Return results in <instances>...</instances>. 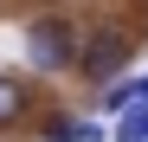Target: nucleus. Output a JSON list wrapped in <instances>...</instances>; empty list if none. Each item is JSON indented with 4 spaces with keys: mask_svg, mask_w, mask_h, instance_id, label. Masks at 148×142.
Wrapping results in <instances>:
<instances>
[{
    "mask_svg": "<svg viewBox=\"0 0 148 142\" xmlns=\"http://www.w3.org/2000/svg\"><path fill=\"white\" fill-rule=\"evenodd\" d=\"M142 45H148V13H135V7H103V13H90L84 19V52H77V84L84 97L90 90H103L110 78H129L135 71V58H142Z\"/></svg>",
    "mask_w": 148,
    "mask_h": 142,
    "instance_id": "1",
    "label": "nucleus"
},
{
    "mask_svg": "<svg viewBox=\"0 0 148 142\" xmlns=\"http://www.w3.org/2000/svg\"><path fill=\"white\" fill-rule=\"evenodd\" d=\"M19 45H26V71L39 84H71L84 52V19L71 7H32L19 26Z\"/></svg>",
    "mask_w": 148,
    "mask_h": 142,
    "instance_id": "2",
    "label": "nucleus"
},
{
    "mask_svg": "<svg viewBox=\"0 0 148 142\" xmlns=\"http://www.w3.org/2000/svg\"><path fill=\"white\" fill-rule=\"evenodd\" d=\"M45 103L52 97H45V84L32 78V71H0V142L32 136V123H39Z\"/></svg>",
    "mask_w": 148,
    "mask_h": 142,
    "instance_id": "3",
    "label": "nucleus"
},
{
    "mask_svg": "<svg viewBox=\"0 0 148 142\" xmlns=\"http://www.w3.org/2000/svg\"><path fill=\"white\" fill-rule=\"evenodd\" d=\"M32 136L39 142H84V103H45L39 110V123H32Z\"/></svg>",
    "mask_w": 148,
    "mask_h": 142,
    "instance_id": "4",
    "label": "nucleus"
},
{
    "mask_svg": "<svg viewBox=\"0 0 148 142\" xmlns=\"http://www.w3.org/2000/svg\"><path fill=\"white\" fill-rule=\"evenodd\" d=\"M135 103H142V78H135V71H129V78H110L103 90H90V97H84V110H97L103 123H116V116L135 110Z\"/></svg>",
    "mask_w": 148,
    "mask_h": 142,
    "instance_id": "5",
    "label": "nucleus"
},
{
    "mask_svg": "<svg viewBox=\"0 0 148 142\" xmlns=\"http://www.w3.org/2000/svg\"><path fill=\"white\" fill-rule=\"evenodd\" d=\"M110 142H148V103H135V110H122L116 123H110Z\"/></svg>",
    "mask_w": 148,
    "mask_h": 142,
    "instance_id": "6",
    "label": "nucleus"
},
{
    "mask_svg": "<svg viewBox=\"0 0 148 142\" xmlns=\"http://www.w3.org/2000/svg\"><path fill=\"white\" fill-rule=\"evenodd\" d=\"M122 7H135V13H148V0H122Z\"/></svg>",
    "mask_w": 148,
    "mask_h": 142,
    "instance_id": "7",
    "label": "nucleus"
},
{
    "mask_svg": "<svg viewBox=\"0 0 148 142\" xmlns=\"http://www.w3.org/2000/svg\"><path fill=\"white\" fill-rule=\"evenodd\" d=\"M135 78H142V103H148V71H135Z\"/></svg>",
    "mask_w": 148,
    "mask_h": 142,
    "instance_id": "8",
    "label": "nucleus"
}]
</instances>
